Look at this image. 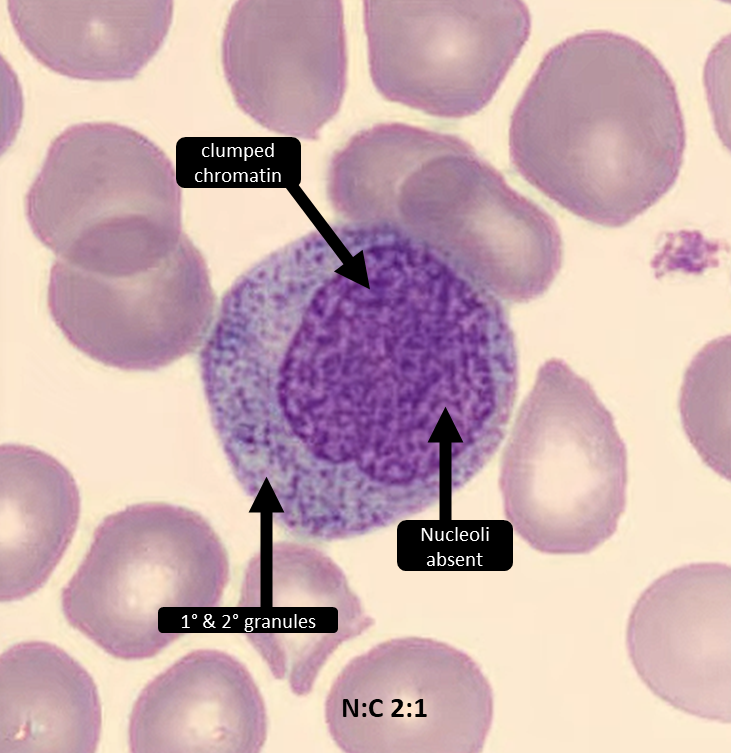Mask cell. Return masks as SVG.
<instances>
[{
  "mask_svg": "<svg viewBox=\"0 0 731 753\" xmlns=\"http://www.w3.org/2000/svg\"><path fill=\"white\" fill-rule=\"evenodd\" d=\"M236 610L247 642L297 697L313 691L341 645L375 624L341 567L293 541L262 545L251 557Z\"/></svg>",
  "mask_w": 731,
  "mask_h": 753,
  "instance_id": "8fae6325",
  "label": "cell"
},
{
  "mask_svg": "<svg viewBox=\"0 0 731 753\" xmlns=\"http://www.w3.org/2000/svg\"><path fill=\"white\" fill-rule=\"evenodd\" d=\"M363 21L376 90L447 118L490 102L531 28L521 1H365Z\"/></svg>",
  "mask_w": 731,
  "mask_h": 753,
  "instance_id": "ba28073f",
  "label": "cell"
},
{
  "mask_svg": "<svg viewBox=\"0 0 731 753\" xmlns=\"http://www.w3.org/2000/svg\"><path fill=\"white\" fill-rule=\"evenodd\" d=\"M507 520H408L397 526L403 571H507L513 565Z\"/></svg>",
  "mask_w": 731,
  "mask_h": 753,
  "instance_id": "e0dca14e",
  "label": "cell"
},
{
  "mask_svg": "<svg viewBox=\"0 0 731 753\" xmlns=\"http://www.w3.org/2000/svg\"><path fill=\"white\" fill-rule=\"evenodd\" d=\"M181 189L169 157L143 134L83 122L50 144L25 196L35 237L56 259L123 276L155 267L187 235Z\"/></svg>",
  "mask_w": 731,
  "mask_h": 753,
  "instance_id": "277c9868",
  "label": "cell"
},
{
  "mask_svg": "<svg viewBox=\"0 0 731 753\" xmlns=\"http://www.w3.org/2000/svg\"><path fill=\"white\" fill-rule=\"evenodd\" d=\"M268 735L264 698L246 665L196 649L152 679L129 718L132 753H258Z\"/></svg>",
  "mask_w": 731,
  "mask_h": 753,
  "instance_id": "4fadbf2b",
  "label": "cell"
},
{
  "mask_svg": "<svg viewBox=\"0 0 731 753\" xmlns=\"http://www.w3.org/2000/svg\"><path fill=\"white\" fill-rule=\"evenodd\" d=\"M77 485L38 449L1 446L0 600L19 601L47 582L75 533Z\"/></svg>",
  "mask_w": 731,
  "mask_h": 753,
  "instance_id": "2e32d148",
  "label": "cell"
},
{
  "mask_svg": "<svg viewBox=\"0 0 731 753\" xmlns=\"http://www.w3.org/2000/svg\"><path fill=\"white\" fill-rule=\"evenodd\" d=\"M627 482V449L611 412L567 363L545 361L500 461L514 531L541 553H590L617 531Z\"/></svg>",
  "mask_w": 731,
  "mask_h": 753,
  "instance_id": "8992f818",
  "label": "cell"
},
{
  "mask_svg": "<svg viewBox=\"0 0 731 753\" xmlns=\"http://www.w3.org/2000/svg\"><path fill=\"white\" fill-rule=\"evenodd\" d=\"M626 645L657 697L698 718L730 723V566L690 563L656 579L633 606Z\"/></svg>",
  "mask_w": 731,
  "mask_h": 753,
  "instance_id": "7c38bea8",
  "label": "cell"
},
{
  "mask_svg": "<svg viewBox=\"0 0 731 753\" xmlns=\"http://www.w3.org/2000/svg\"><path fill=\"white\" fill-rule=\"evenodd\" d=\"M379 223L514 303L545 293L562 264L554 219L458 136L401 124L385 154Z\"/></svg>",
  "mask_w": 731,
  "mask_h": 753,
  "instance_id": "3957f363",
  "label": "cell"
},
{
  "mask_svg": "<svg viewBox=\"0 0 731 753\" xmlns=\"http://www.w3.org/2000/svg\"><path fill=\"white\" fill-rule=\"evenodd\" d=\"M102 708L88 671L44 641L19 642L0 657V753H93Z\"/></svg>",
  "mask_w": 731,
  "mask_h": 753,
  "instance_id": "9a60e30c",
  "label": "cell"
},
{
  "mask_svg": "<svg viewBox=\"0 0 731 753\" xmlns=\"http://www.w3.org/2000/svg\"><path fill=\"white\" fill-rule=\"evenodd\" d=\"M173 2H7L13 28L44 67L69 78L118 81L136 77L159 51Z\"/></svg>",
  "mask_w": 731,
  "mask_h": 753,
  "instance_id": "5bb4252c",
  "label": "cell"
},
{
  "mask_svg": "<svg viewBox=\"0 0 731 753\" xmlns=\"http://www.w3.org/2000/svg\"><path fill=\"white\" fill-rule=\"evenodd\" d=\"M221 61L244 114L271 132L317 140L346 90L343 4L238 1L224 27Z\"/></svg>",
  "mask_w": 731,
  "mask_h": 753,
  "instance_id": "30bf717a",
  "label": "cell"
},
{
  "mask_svg": "<svg viewBox=\"0 0 731 753\" xmlns=\"http://www.w3.org/2000/svg\"><path fill=\"white\" fill-rule=\"evenodd\" d=\"M227 550L199 513L167 503L129 506L96 528L61 591L68 624L121 660L158 655L220 606Z\"/></svg>",
  "mask_w": 731,
  "mask_h": 753,
  "instance_id": "5b68a950",
  "label": "cell"
},
{
  "mask_svg": "<svg viewBox=\"0 0 731 753\" xmlns=\"http://www.w3.org/2000/svg\"><path fill=\"white\" fill-rule=\"evenodd\" d=\"M679 408L684 431L708 467L730 479V338L706 344L683 379Z\"/></svg>",
  "mask_w": 731,
  "mask_h": 753,
  "instance_id": "ac0fdd59",
  "label": "cell"
},
{
  "mask_svg": "<svg viewBox=\"0 0 731 753\" xmlns=\"http://www.w3.org/2000/svg\"><path fill=\"white\" fill-rule=\"evenodd\" d=\"M215 295L188 236L159 265L123 276L58 259L47 288L51 318L77 350L109 367L153 371L194 352L212 325Z\"/></svg>",
  "mask_w": 731,
  "mask_h": 753,
  "instance_id": "9c48e42d",
  "label": "cell"
},
{
  "mask_svg": "<svg viewBox=\"0 0 731 753\" xmlns=\"http://www.w3.org/2000/svg\"><path fill=\"white\" fill-rule=\"evenodd\" d=\"M369 283L323 274L253 364L246 443L278 494L373 505L459 467L446 361L394 291Z\"/></svg>",
  "mask_w": 731,
  "mask_h": 753,
  "instance_id": "6da1fadb",
  "label": "cell"
},
{
  "mask_svg": "<svg viewBox=\"0 0 731 753\" xmlns=\"http://www.w3.org/2000/svg\"><path fill=\"white\" fill-rule=\"evenodd\" d=\"M494 718L492 686L466 652L404 636L351 658L324 701L345 753H480Z\"/></svg>",
  "mask_w": 731,
  "mask_h": 753,
  "instance_id": "52a82bcc",
  "label": "cell"
},
{
  "mask_svg": "<svg viewBox=\"0 0 731 753\" xmlns=\"http://www.w3.org/2000/svg\"><path fill=\"white\" fill-rule=\"evenodd\" d=\"M686 132L675 84L639 41L572 35L544 56L516 104L511 162L574 215L626 225L676 182Z\"/></svg>",
  "mask_w": 731,
  "mask_h": 753,
  "instance_id": "7a4b0ae2",
  "label": "cell"
}]
</instances>
